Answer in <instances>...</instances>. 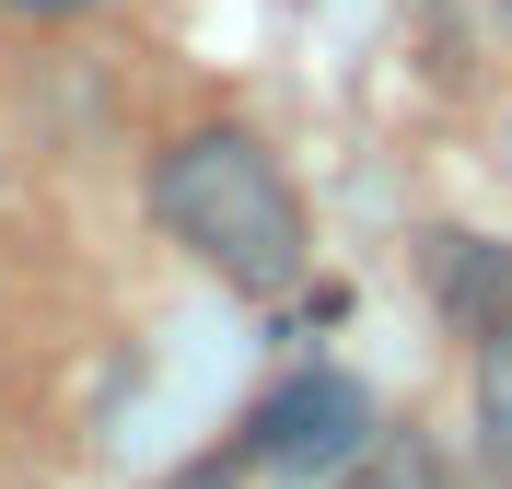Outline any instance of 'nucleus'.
<instances>
[{"label": "nucleus", "mask_w": 512, "mask_h": 489, "mask_svg": "<svg viewBox=\"0 0 512 489\" xmlns=\"http://www.w3.org/2000/svg\"><path fill=\"white\" fill-rule=\"evenodd\" d=\"M152 222L187 245L210 280H233V292L280 303L291 280H303V257H315V233H303V198H291L280 152L256 129H187L152 152Z\"/></svg>", "instance_id": "obj_1"}, {"label": "nucleus", "mask_w": 512, "mask_h": 489, "mask_svg": "<svg viewBox=\"0 0 512 489\" xmlns=\"http://www.w3.org/2000/svg\"><path fill=\"white\" fill-rule=\"evenodd\" d=\"M361 431H373V396L350 385V373H291V385H268V408H256V466H280V478H326V466L361 455Z\"/></svg>", "instance_id": "obj_2"}, {"label": "nucleus", "mask_w": 512, "mask_h": 489, "mask_svg": "<svg viewBox=\"0 0 512 489\" xmlns=\"http://www.w3.org/2000/svg\"><path fill=\"white\" fill-rule=\"evenodd\" d=\"M431 292H443L466 326H489V315L512 303V257L478 245V233H431Z\"/></svg>", "instance_id": "obj_3"}, {"label": "nucleus", "mask_w": 512, "mask_h": 489, "mask_svg": "<svg viewBox=\"0 0 512 489\" xmlns=\"http://www.w3.org/2000/svg\"><path fill=\"white\" fill-rule=\"evenodd\" d=\"M326 489H454V478H443V455L419 431H361V455L326 466Z\"/></svg>", "instance_id": "obj_4"}, {"label": "nucleus", "mask_w": 512, "mask_h": 489, "mask_svg": "<svg viewBox=\"0 0 512 489\" xmlns=\"http://www.w3.org/2000/svg\"><path fill=\"white\" fill-rule=\"evenodd\" d=\"M478 443H489V466L512 489V303L478 326Z\"/></svg>", "instance_id": "obj_5"}, {"label": "nucleus", "mask_w": 512, "mask_h": 489, "mask_svg": "<svg viewBox=\"0 0 512 489\" xmlns=\"http://www.w3.org/2000/svg\"><path fill=\"white\" fill-rule=\"evenodd\" d=\"M175 489H233V466H187V478H175Z\"/></svg>", "instance_id": "obj_6"}, {"label": "nucleus", "mask_w": 512, "mask_h": 489, "mask_svg": "<svg viewBox=\"0 0 512 489\" xmlns=\"http://www.w3.org/2000/svg\"><path fill=\"white\" fill-rule=\"evenodd\" d=\"M12 12H94V0H12Z\"/></svg>", "instance_id": "obj_7"}, {"label": "nucleus", "mask_w": 512, "mask_h": 489, "mask_svg": "<svg viewBox=\"0 0 512 489\" xmlns=\"http://www.w3.org/2000/svg\"><path fill=\"white\" fill-rule=\"evenodd\" d=\"M501 12H512V0H501Z\"/></svg>", "instance_id": "obj_8"}]
</instances>
